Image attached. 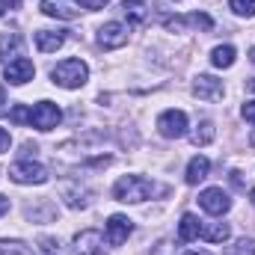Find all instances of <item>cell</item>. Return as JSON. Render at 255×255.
<instances>
[{
    "instance_id": "obj_37",
    "label": "cell",
    "mask_w": 255,
    "mask_h": 255,
    "mask_svg": "<svg viewBox=\"0 0 255 255\" xmlns=\"http://www.w3.org/2000/svg\"><path fill=\"white\" fill-rule=\"evenodd\" d=\"M187 255H211V253H187Z\"/></svg>"
},
{
    "instance_id": "obj_7",
    "label": "cell",
    "mask_w": 255,
    "mask_h": 255,
    "mask_svg": "<svg viewBox=\"0 0 255 255\" xmlns=\"http://www.w3.org/2000/svg\"><path fill=\"white\" fill-rule=\"evenodd\" d=\"M33 74H36V65L30 63L27 57H15L12 63H6V68H3V77L12 86H24L27 80H33Z\"/></svg>"
},
{
    "instance_id": "obj_4",
    "label": "cell",
    "mask_w": 255,
    "mask_h": 255,
    "mask_svg": "<svg viewBox=\"0 0 255 255\" xmlns=\"http://www.w3.org/2000/svg\"><path fill=\"white\" fill-rule=\"evenodd\" d=\"M63 119V110L51 101H39L33 110H30V125L39 128V130H54Z\"/></svg>"
},
{
    "instance_id": "obj_12",
    "label": "cell",
    "mask_w": 255,
    "mask_h": 255,
    "mask_svg": "<svg viewBox=\"0 0 255 255\" xmlns=\"http://www.w3.org/2000/svg\"><path fill=\"white\" fill-rule=\"evenodd\" d=\"M193 92L202 101H220L223 98V80H217L214 74H199L193 83Z\"/></svg>"
},
{
    "instance_id": "obj_10",
    "label": "cell",
    "mask_w": 255,
    "mask_h": 255,
    "mask_svg": "<svg viewBox=\"0 0 255 255\" xmlns=\"http://www.w3.org/2000/svg\"><path fill=\"white\" fill-rule=\"evenodd\" d=\"M130 232H133V223H130L128 217H122V214H113V217L107 220V244H110V247H122Z\"/></svg>"
},
{
    "instance_id": "obj_22",
    "label": "cell",
    "mask_w": 255,
    "mask_h": 255,
    "mask_svg": "<svg viewBox=\"0 0 255 255\" xmlns=\"http://www.w3.org/2000/svg\"><path fill=\"white\" fill-rule=\"evenodd\" d=\"M33 250L21 241H0V255H30Z\"/></svg>"
},
{
    "instance_id": "obj_36",
    "label": "cell",
    "mask_w": 255,
    "mask_h": 255,
    "mask_svg": "<svg viewBox=\"0 0 255 255\" xmlns=\"http://www.w3.org/2000/svg\"><path fill=\"white\" fill-rule=\"evenodd\" d=\"M250 199H253V205H255V187H253V190H250Z\"/></svg>"
},
{
    "instance_id": "obj_11",
    "label": "cell",
    "mask_w": 255,
    "mask_h": 255,
    "mask_svg": "<svg viewBox=\"0 0 255 255\" xmlns=\"http://www.w3.org/2000/svg\"><path fill=\"white\" fill-rule=\"evenodd\" d=\"M74 247H77V255H107L104 253V238L101 232L95 229H86L74 238Z\"/></svg>"
},
{
    "instance_id": "obj_26",
    "label": "cell",
    "mask_w": 255,
    "mask_h": 255,
    "mask_svg": "<svg viewBox=\"0 0 255 255\" xmlns=\"http://www.w3.org/2000/svg\"><path fill=\"white\" fill-rule=\"evenodd\" d=\"M9 119H12V122H18V125H24V122H30V110H27L24 104H15V107H12V113H9Z\"/></svg>"
},
{
    "instance_id": "obj_9",
    "label": "cell",
    "mask_w": 255,
    "mask_h": 255,
    "mask_svg": "<svg viewBox=\"0 0 255 255\" xmlns=\"http://www.w3.org/2000/svg\"><path fill=\"white\" fill-rule=\"evenodd\" d=\"M125 42H128V30L119 21H110V24H104V27L98 30V45H101L104 51H116V48H122Z\"/></svg>"
},
{
    "instance_id": "obj_3",
    "label": "cell",
    "mask_w": 255,
    "mask_h": 255,
    "mask_svg": "<svg viewBox=\"0 0 255 255\" xmlns=\"http://www.w3.org/2000/svg\"><path fill=\"white\" fill-rule=\"evenodd\" d=\"M9 178L15 184H45L48 181V172L42 163H33V160H18L9 166Z\"/></svg>"
},
{
    "instance_id": "obj_35",
    "label": "cell",
    "mask_w": 255,
    "mask_h": 255,
    "mask_svg": "<svg viewBox=\"0 0 255 255\" xmlns=\"http://www.w3.org/2000/svg\"><path fill=\"white\" fill-rule=\"evenodd\" d=\"M250 145H253V148H255V130H253V133H250Z\"/></svg>"
},
{
    "instance_id": "obj_21",
    "label": "cell",
    "mask_w": 255,
    "mask_h": 255,
    "mask_svg": "<svg viewBox=\"0 0 255 255\" xmlns=\"http://www.w3.org/2000/svg\"><path fill=\"white\" fill-rule=\"evenodd\" d=\"M63 196H65V202H68V208H86L89 205V193L86 190H74V187H65L63 190Z\"/></svg>"
},
{
    "instance_id": "obj_8",
    "label": "cell",
    "mask_w": 255,
    "mask_h": 255,
    "mask_svg": "<svg viewBox=\"0 0 255 255\" xmlns=\"http://www.w3.org/2000/svg\"><path fill=\"white\" fill-rule=\"evenodd\" d=\"M39 9L48 15V18H63V21H71L80 15V0H42Z\"/></svg>"
},
{
    "instance_id": "obj_24",
    "label": "cell",
    "mask_w": 255,
    "mask_h": 255,
    "mask_svg": "<svg viewBox=\"0 0 255 255\" xmlns=\"http://www.w3.org/2000/svg\"><path fill=\"white\" fill-rule=\"evenodd\" d=\"M18 48H21L18 36H3L0 39V60H6V54H18Z\"/></svg>"
},
{
    "instance_id": "obj_14",
    "label": "cell",
    "mask_w": 255,
    "mask_h": 255,
    "mask_svg": "<svg viewBox=\"0 0 255 255\" xmlns=\"http://www.w3.org/2000/svg\"><path fill=\"white\" fill-rule=\"evenodd\" d=\"M166 27H169V30H181V27L211 30L214 21H211V15H205V12H193V15H187V18H166Z\"/></svg>"
},
{
    "instance_id": "obj_20",
    "label": "cell",
    "mask_w": 255,
    "mask_h": 255,
    "mask_svg": "<svg viewBox=\"0 0 255 255\" xmlns=\"http://www.w3.org/2000/svg\"><path fill=\"white\" fill-rule=\"evenodd\" d=\"M214 136H217L214 122H202V125L193 130V142H196V145H208V142H214Z\"/></svg>"
},
{
    "instance_id": "obj_32",
    "label": "cell",
    "mask_w": 255,
    "mask_h": 255,
    "mask_svg": "<svg viewBox=\"0 0 255 255\" xmlns=\"http://www.w3.org/2000/svg\"><path fill=\"white\" fill-rule=\"evenodd\" d=\"M6 211H9V199H6V196H0V217H3Z\"/></svg>"
},
{
    "instance_id": "obj_30",
    "label": "cell",
    "mask_w": 255,
    "mask_h": 255,
    "mask_svg": "<svg viewBox=\"0 0 255 255\" xmlns=\"http://www.w3.org/2000/svg\"><path fill=\"white\" fill-rule=\"evenodd\" d=\"M80 6H86V9H104L107 0H80Z\"/></svg>"
},
{
    "instance_id": "obj_23",
    "label": "cell",
    "mask_w": 255,
    "mask_h": 255,
    "mask_svg": "<svg viewBox=\"0 0 255 255\" xmlns=\"http://www.w3.org/2000/svg\"><path fill=\"white\" fill-rule=\"evenodd\" d=\"M229 9H232L235 15L253 18V15H255V0H229Z\"/></svg>"
},
{
    "instance_id": "obj_13",
    "label": "cell",
    "mask_w": 255,
    "mask_h": 255,
    "mask_svg": "<svg viewBox=\"0 0 255 255\" xmlns=\"http://www.w3.org/2000/svg\"><path fill=\"white\" fill-rule=\"evenodd\" d=\"M65 45V33L63 30H39L36 33V48L42 54H54Z\"/></svg>"
},
{
    "instance_id": "obj_34",
    "label": "cell",
    "mask_w": 255,
    "mask_h": 255,
    "mask_svg": "<svg viewBox=\"0 0 255 255\" xmlns=\"http://www.w3.org/2000/svg\"><path fill=\"white\" fill-rule=\"evenodd\" d=\"M3 12H6V0H0V18H3Z\"/></svg>"
},
{
    "instance_id": "obj_18",
    "label": "cell",
    "mask_w": 255,
    "mask_h": 255,
    "mask_svg": "<svg viewBox=\"0 0 255 255\" xmlns=\"http://www.w3.org/2000/svg\"><path fill=\"white\" fill-rule=\"evenodd\" d=\"M229 226L226 223H208V226H202V238L205 241H211V244H223V241H229Z\"/></svg>"
},
{
    "instance_id": "obj_1",
    "label": "cell",
    "mask_w": 255,
    "mask_h": 255,
    "mask_svg": "<svg viewBox=\"0 0 255 255\" xmlns=\"http://www.w3.org/2000/svg\"><path fill=\"white\" fill-rule=\"evenodd\" d=\"M151 193H163V187H154L151 181H145L139 175H122L113 184V199L116 202H145Z\"/></svg>"
},
{
    "instance_id": "obj_27",
    "label": "cell",
    "mask_w": 255,
    "mask_h": 255,
    "mask_svg": "<svg viewBox=\"0 0 255 255\" xmlns=\"http://www.w3.org/2000/svg\"><path fill=\"white\" fill-rule=\"evenodd\" d=\"M42 253H48V255L60 253V244H57L54 238H42Z\"/></svg>"
},
{
    "instance_id": "obj_31",
    "label": "cell",
    "mask_w": 255,
    "mask_h": 255,
    "mask_svg": "<svg viewBox=\"0 0 255 255\" xmlns=\"http://www.w3.org/2000/svg\"><path fill=\"white\" fill-rule=\"evenodd\" d=\"M232 184H235V187H244V178H241V172H232Z\"/></svg>"
},
{
    "instance_id": "obj_33",
    "label": "cell",
    "mask_w": 255,
    "mask_h": 255,
    "mask_svg": "<svg viewBox=\"0 0 255 255\" xmlns=\"http://www.w3.org/2000/svg\"><path fill=\"white\" fill-rule=\"evenodd\" d=\"M3 104H6V89L0 86V113H3Z\"/></svg>"
},
{
    "instance_id": "obj_39",
    "label": "cell",
    "mask_w": 255,
    "mask_h": 255,
    "mask_svg": "<svg viewBox=\"0 0 255 255\" xmlns=\"http://www.w3.org/2000/svg\"><path fill=\"white\" fill-rule=\"evenodd\" d=\"M250 57H253V63H255V48H253V51H250Z\"/></svg>"
},
{
    "instance_id": "obj_29",
    "label": "cell",
    "mask_w": 255,
    "mask_h": 255,
    "mask_svg": "<svg viewBox=\"0 0 255 255\" xmlns=\"http://www.w3.org/2000/svg\"><path fill=\"white\" fill-rule=\"evenodd\" d=\"M241 113H244V119H247V122H253V125H255V101H247Z\"/></svg>"
},
{
    "instance_id": "obj_28",
    "label": "cell",
    "mask_w": 255,
    "mask_h": 255,
    "mask_svg": "<svg viewBox=\"0 0 255 255\" xmlns=\"http://www.w3.org/2000/svg\"><path fill=\"white\" fill-rule=\"evenodd\" d=\"M9 145H12V136H9V130H3V128H0V154H6V151H9Z\"/></svg>"
},
{
    "instance_id": "obj_38",
    "label": "cell",
    "mask_w": 255,
    "mask_h": 255,
    "mask_svg": "<svg viewBox=\"0 0 255 255\" xmlns=\"http://www.w3.org/2000/svg\"><path fill=\"white\" fill-rule=\"evenodd\" d=\"M250 89H253V92H255V80H250Z\"/></svg>"
},
{
    "instance_id": "obj_2",
    "label": "cell",
    "mask_w": 255,
    "mask_h": 255,
    "mask_svg": "<svg viewBox=\"0 0 255 255\" xmlns=\"http://www.w3.org/2000/svg\"><path fill=\"white\" fill-rule=\"evenodd\" d=\"M86 77H89V68H86L83 60H63L51 71V80L63 89H80L86 83Z\"/></svg>"
},
{
    "instance_id": "obj_17",
    "label": "cell",
    "mask_w": 255,
    "mask_h": 255,
    "mask_svg": "<svg viewBox=\"0 0 255 255\" xmlns=\"http://www.w3.org/2000/svg\"><path fill=\"white\" fill-rule=\"evenodd\" d=\"M235 57H238V51L232 45H220V48L211 51V63L217 65V68H232L235 65Z\"/></svg>"
},
{
    "instance_id": "obj_15",
    "label": "cell",
    "mask_w": 255,
    "mask_h": 255,
    "mask_svg": "<svg viewBox=\"0 0 255 255\" xmlns=\"http://www.w3.org/2000/svg\"><path fill=\"white\" fill-rule=\"evenodd\" d=\"M208 172H211V160L202 157V154L193 157L190 163H187V184H199V181H205Z\"/></svg>"
},
{
    "instance_id": "obj_5",
    "label": "cell",
    "mask_w": 255,
    "mask_h": 255,
    "mask_svg": "<svg viewBox=\"0 0 255 255\" xmlns=\"http://www.w3.org/2000/svg\"><path fill=\"white\" fill-rule=\"evenodd\" d=\"M157 130L169 139H178L187 133V113L184 110H166L157 116Z\"/></svg>"
},
{
    "instance_id": "obj_16",
    "label": "cell",
    "mask_w": 255,
    "mask_h": 255,
    "mask_svg": "<svg viewBox=\"0 0 255 255\" xmlns=\"http://www.w3.org/2000/svg\"><path fill=\"white\" fill-rule=\"evenodd\" d=\"M199 235H202V223H199V217L184 214V217H181V223H178V238L187 244V241H196Z\"/></svg>"
},
{
    "instance_id": "obj_6",
    "label": "cell",
    "mask_w": 255,
    "mask_h": 255,
    "mask_svg": "<svg viewBox=\"0 0 255 255\" xmlns=\"http://www.w3.org/2000/svg\"><path fill=\"white\" fill-rule=\"evenodd\" d=\"M199 205H202L208 214L223 217V214L232 208V199H229V193L223 190V187H208V190L199 193Z\"/></svg>"
},
{
    "instance_id": "obj_19",
    "label": "cell",
    "mask_w": 255,
    "mask_h": 255,
    "mask_svg": "<svg viewBox=\"0 0 255 255\" xmlns=\"http://www.w3.org/2000/svg\"><path fill=\"white\" fill-rule=\"evenodd\" d=\"M125 15H128V21H130L133 27H139V24L148 18V9H145L142 0H125Z\"/></svg>"
},
{
    "instance_id": "obj_25",
    "label": "cell",
    "mask_w": 255,
    "mask_h": 255,
    "mask_svg": "<svg viewBox=\"0 0 255 255\" xmlns=\"http://www.w3.org/2000/svg\"><path fill=\"white\" fill-rule=\"evenodd\" d=\"M229 255H255V241L253 238H241V241L229 250Z\"/></svg>"
}]
</instances>
